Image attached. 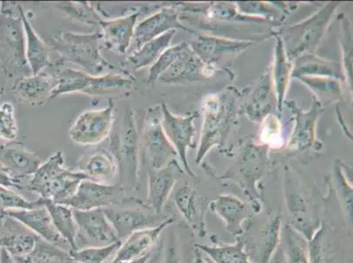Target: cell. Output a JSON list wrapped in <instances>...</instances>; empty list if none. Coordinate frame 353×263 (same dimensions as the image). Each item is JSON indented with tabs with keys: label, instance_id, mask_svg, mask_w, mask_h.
I'll use <instances>...</instances> for the list:
<instances>
[{
	"label": "cell",
	"instance_id": "obj_6",
	"mask_svg": "<svg viewBox=\"0 0 353 263\" xmlns=\"http://www.w3.org/2000/svg\"><path fill=\"white\" fill-rule=\"evenodd\" d=\"M114 98H109L107 107L82 112L69 129V136L80 146H95L110 136L114 121Z\"/></svg>",
	"mask_w": 353,
	"mask_h": 263
},
{
	"label": "cell",
	"instance_id": "obj_19",
	"mask_svg": "<svg viewBox=\"0 0 353 263\" xmlns=\"http://www.w3.org/2000/svg\"><path fill=\"white\" fill-rule=\"evenodd\" d=\"M174 200L176 209L183 219L199 237L204 238L207 234L205 218L208 205L202 201L197 191L188 185L176 191Z\"/></svg>",
	"mask_w": 353,
	"mask_h": 263
},
{
	"label": "cell",
	"instance_id": "obj_14",
	"mask_svg": "<svg viewBox=\"0 0 353 263\" xmlns=\"http://www.w3.org/2000/svg\"><path fill=\"white\" fill-rule=\"evenodd\" d=\"M142 12V9H137L121 17L102 20L99 25L101 28L105 49L120 54H126L133 43L134 28Z\"/></svg>",
	"mask_w": 353,
	"mask_h": 263
},
{
	"label": "cell",
	"instance_id": "obj_42",
	"mask_svg": "<svg viewBox=\"0 0 353 263\" xmlns=\"http://www.w3.org/2000/svg\"><path fill=\"white\" fill-rule=\"evenodd\" d=\"M1 78H0V93H1V91L3 89H4V82L1 81Z\"/></svg>",
	"mask_w": 353,
	"mask_h": 263
},
{
	"label": "cell",
	"instance_id": "obj_34",
	"mask_svg": "<svg viewBox=\"0 0 353 263\" xmlns=\"http://www.w3.org/2000/svg\"><path fill=\"white\" fill-rule=\"evenodd\" d=\"M43 198L35 201L26 200L12 189L0 186V213L12 210H30L43 207Z\"/></svg>",
	"mask_w": 353,
	"mask_h": 263
},
{
	"label": "cell",
	"instance_id": "obj_3",
	"mask_svg": "<svg viewBox=\"0 0 353 263\" xmlns=\"http://www.w3.org/2000/svg\"><path fill=\"white\" fill-rule=\"evenodd\" d=\"M54 76L57 85L51 93L50 99L74 92L88 96H105L127 92L133 87L134 81V76L127 70L92 76L81 70L65 68L64 66L57 69Z\"/></svg>",
	"mask_w": 353,
	"mask_h": 263
},
{
	"label": "cell",
	"instance_id": "obj_41",
	"mask_svg": "<svg viewBox=\"0 0 353 263\" xmlns=\"http://www.w3.org/2000/svg\"><path fill=\"white\" fill-rule=\"evenodd\" d=\"M0 263H15L14 258L5 249H0Z\"/></svg>",
	"mask_w": 353,
	"mask_h": 263
},
{
	"label": "cell",
	"instance_id": "obj_43",
	"mask_svg": "<svg viewBox=\"0 0 353 263\" xmlns=\"http://www.w3.org/2000/svg\"><path fill=\"white\" fill-rule=\"evenodd\" d=\"M4 215H5L4 213H0V221L2 220L3 218H4Z\"/></svg>",
	"mask_w": 353,
	"mask_h": 263
},
{
	"label": "cell",
	"instance_id": "obj_7",
	"mask_svg": "<svg viewBox=\"0 0 353 263\" xmlns=\"http://www.w3.org/2000/svg\"><path fill=\"white\" fill-rule=\"evenodd\" d=\"M73 215L78 227L77 249L108 246L121 242L104 209L73 210Z\"/></svg>",
	"mask_w": 353,
	"mask_h": 263
},
{
	"label": "cell",
	"instance_id": "obj_25",
	"mask_svg": "<svg viewBox=\"0 0 353 263\" xmlns=\"http://www.w3.org/2000/svg\"><path fill=\"white\" fill-rule=\"evenodd\" d=\"M194 246L213 263H253L247 255L245 243L241 237L234 244L217 246L194 244Z\"/></svg>",
	"mask_w": 353,
	"mask_h": 263
},
{
	"label": "cell",
	"instance_id": "obj_12",
	"mask_svg": "<svg viewBox=\"0 0 353 263\" xmlns=\"http://www.w3.org/2000/svg\"><path fill=\"white\" fill-rule=\"evenodd\" d=\"M184 171L176 160H172L161 169H150L148 173V195L146 207L157 214H163L178 178Z\"/></svg>",
	"mask_w": 353,
	"mask_h": 263
},
{
	"label": "cell",
	"instance_id": "obj_35",
	"mask_svg": "<svg viewBox=\"0 0 353 263\" xmlns=\"http://www.w3.org/2000/svg\"><path fill=\"white\" fill-rule=\"evenodd\" d=\"M18 134L14 105L10 102L0 105V139L12 142Z\"/></svg>",
	"mask_w": 353,
	"mask_h": 263
},
{
	"label": "cell",
	"instance_id": "obj_37",
	"mask_svg": "<svg viewBox=\"0 0 353 263\" xmlns=\"http://www.w3.org/2000/svg\"><path fill=\"white\" fill-rule=\"evenodd\" d=\"M277 63H276L275 80L276 86H277L279 103H281L283 99L285 88H287L288 74L290 68L288 63L285 62V54L282 47H279L277 52Z\"/></svg>",
	"mask_w": 353,
	"mask_h": 263
},
{
	"label": "cell",
	"instance_id": "obj_10",
	"mask_svg": "<svg viewBox=\"0 0 353 263\" xmlns=\"http://www.w3.org/2000/svg\"><path fill=\"white\" fill-rule=\"evenodd\" d=\"M41 165L37 153L30 151L20 142H8L0 145V169L6 172L23 190L21 181L31 178Z\"/></svg>",
	"mask_w": 353,
	"mask_h": 263
},
{
	"label": "cell",
	"instance_id": "obj_5",
	"mask_svg": "<svg viewBox=\"0 0 353 263\" xmlns=\"http://www.w3.org/2000/svg\"><path fill=\"white\" fill-rule=\"evenodd\" d=\"M161 108H150L140 134L141 150L153 169H159L176 159L174 147L162 127Z\"/></svg>",
	"mask_w": 353,
	"mask_h": 263
},
{
	"label": "cell",
	"instance_id": "obj_30",
	"mask_svg": "<svg viewBox=\"0 0 353 263\" xmlns=\"http://www.w3.org/2000/svg\"><path fill=\"white\" fill-rule=\"evenodd\" d=\"M281 238L288 263H310L309 242L290 224L282 227Z\"/></svg>",
	"mask_w": 353,
	"mask_h": 263
},
{
	"label": "cell",
	"instance_id": "obj_8",
	"mask_svg": "<svg viewBox=\"0 0 353 263\" xmlns=\"http://www.w3.org/2000/svg\"><path fill=\"white\" fill-rule=\"evenodd\" d=\"M0 11L2 12L0 16V41L4 43L5 49L9 51V63L21 70L26 75L30 76L32 74L26 59L25 34L21 15L14 16L12 8H8L6 3H2Z\"/></svg>",
	"mask_w": 353,
	"mask_h": 263
},
{
	"label": "cell",
	"instance_id": "obj_24",
	"mask_svg": "<svg viewBox=\"0 0 353 263\" xmlns=\"http://www.w3.org/2000/svg\"><path fill=\"white\" fill-rule=\"evenodd\" d=\"M176 30L167 32L152 41L144 43L139 49L134 50L126 59L133 66L134 70H140L154 63L159 60L161 54L168 49Z\"/></svg>",
	"mask_w": 353,
	"mask_h": 263
},
{
	"label": "cell",
	"instance_id": "obj_4",
	"mask_svg": "<svg viewBox=\"0 0 353 263\" xmlns=\"http://www.w3.org/2000/svg\"><path fill=\"white\" fill-rule=\"evenodd\" d=\"M126 191L119 185L99 184L83 180L72 197L61 202L66 207L77 211L108 209L125 204H138L141 200L127 197Z\"/></svg>",
	"mask_w": 353,
	"mask_h": 263
},
{
	"label": "cell",
	"instance_id": "obj_9",
	"mask_svg": "<svg viewBox=\"0 0 353 263\" xmlns=\"http://www.w3.org/2000/svg\"><path fill=\"white\" fill-rule=\"evenodd\" d=\"M162 114V127L170 143L174 147L179 159H181L184 171L192 178H195L188 162V149L194 147L192 138L194 134V120L196 114L182 117L174 115L170 112L165 104L160 105Z\"/></svg>",
	"mask_w": 353,
	"mask_h": 263
},
{
	"label": "cell",
	"instance_id": "obj_27",
	"mask_svg": "<svg viewBox=\"0 0 353 263\" xmlns=\"http://www.w3.org/2000/svg\"><path fill=\"white\" fill-rule=\"evenodd\" d=\"M14 260L15 263H77L69 251L40 238L28 255Z\"/></svg>",
	"mask_w": 353,
	"mask_h": 263
},
{
	"label": "cell",
	"instance_id": "obj_26",
	"mask_svg": "<svg viewBox=\"0 0 353 263\" xmlns=\"http://www.w3.org/2000/svg\"><path fill=\"white\" fill-rule=\"evenodd\" d=\"M64 165L65 162L63 153L57 151L53 154L46 162L41 163L37 171L31 176L30 180L24 185L23 190L37 193L40 197L46 186L65 169Z\"/></svg>",
	"mask_w": 353,
	"mask_h": 263
},
{
	"label": "cell",
	"instance_id": "obj_36",
	"mask_svg": "<svg viewBox=\"0 0 353 263\" xmlns=\"http://www.w3.org/2000/svg\"><path fill=\"white\" fill-rule=\"evenodd\" d=\"M327 227L325 224H321L320 229L314 234L312 239L309 242L310 263H327L325 255V243Z\"/></svg>",
	"mask_w": 353,
	"mask_h": 263
},
{
	"label": "cell",
	"instance_id": "obj_22",
	"mask_svg": "<svg viewBox=\"0 0 353 263\" xmlns=\"http://www.w3.org/2000/svg\"><path fill=\"white\" fill-rule=\"evenodd\" d=\"M57 85L54 75L41 72L38 75L20 76L12 85V91L21 101L34 105H43L50 99Z\"/></svg>",
	"mask_w": 353,
	"mask_h": 263
},
{
	"label": "cell",
	"instance_id": "obj_39",
	"mask_svg": "<svg viewBox=\"0 0 353 263\" xmlns=\"http://www.w3.org/2000/svg\"><path fill=\"white\" fill-rule=\"evenodd\" d=\"M0 186L8 189L22 190L21 186L16 182L14 179H12L6 172L3 171L1 169H0Z\"/></svg>",
	"mask_w": 353,
	"mask_h": 263
},
{
	"label": "cell",
	"instance_id": "obj_23",
	"mask_svg": "<svg viewBox=\"0 0 353 263\" xmlns=\"http://www.w3.org/2000/svg\"><path fill=\"white\" fill-rule=\"evenodd\" d=\"M43 204L49 211L51 220L57 232L69 244L70 250H77L78 227L74 219L73 210L66 205L56 203L52 200H43Z\"/></svg>",
	"mask_w": 353,
	"mask_h": 263
},
{
	"label": "cell",
	"instance_id": "obj_38",
	"mask_svg": "<svg viewBox=\"0 0 353 263\" xmlns=\"http://www.w3.org/2000/svg\"><path fill=\"white\" fill-rule=\"evenodd\" d=\"M165 263H182L181 253L179 251L174 234L170 239L169 245L165 249Z\"/></svg>",
	"mask_w": 353,
	"mask_h": 263
},
{
	"label": "cell",
	"instance_id": "obj_13",
	"mask_svg": "<svg viewBox=\"0 0 353 263\" xmlns=\"http://www.w3.org/2000/svg\"><path fill=\"white\" fill-rule=\"evenodd\" d=\"M3 213L23 224L26 229L30 230L38 238L70 251L69 244L57 232L51 220L49 211L44 205L34 209L12 210Z\"/></svg>",
	"mask_w": 353,
	"mask_h": 263
},
{
	"label": "cell",
	"instance_id": "obj_11",
	"mask_svg": "<svg viewBox=\"0 0 353 263\" xmlns=\"http://www.w3.org/2000/svg\"><path fill=\"white\" fill-rule=\"evenodd\" d=\"M104 211L121 242H123L134 233L154 229L170 218L165 214L153 213L147 207L142 209L124 210L108 208Z\"/></svg>",
	"mask_w": 353,
	"mask_h": 263
},
{
	"label": "cell",
	"instance_id": "obj_16",
	"mask_svg": "<svg viewBox=\"0 0 353 263\" xmlns=\"http://www.w3.org/2000/svg\"><path fill=\"white\" fill-rule=\"evenodd\" d=\"M176 30L191 31L179 22V11L176 8L165 6L137 24L133 39L134 50L167 32Z\"/></svg>",
	"mask_w": 353,
	"mask_h": 263
},
{
	"label": "cell",
	"instance_id": "obj_29",
	"mask_svg": "<svg viewBox=\"0 0 353 263\" xmlns=\"http://www.w3.org/2000/svg\"><path fill=\"white\" fill-rule=\"evenodd\" d=\"M195 52L203 60L217 59L223 54L237 52L247 48L245 43L232 41L221 38L201 37L198 43H194Z\"/></svg>",
	"mask_w": 353,
	"mask_h": 263
},
{
	"label": "cell",
	"instance_id": "obj_20",
	"mask_svg": "<svg viewBox=\"0 0 353 263\" xmlns=\"http://www.w3.org/2000/svg\"><path fill=\"white\" fill-rule=\"evenodd\" d=\"M72 169L83 173L89 180L99 184L112 185L118 175L113 155L104 149H96L83 156Z\"/></svg>",
	"mask_w": 353,
	"mask_h": 263
},
{
	"label": "cell",
	"instance_id": "obj_31",
	"mask_svg": "<svg viewBox=\"0 0 353 263\" xmlns=\"http://www.w3.org/2000/svg\"><path fill=\"white\" fill-rule=\"evenodd\" d=\"M56 8L67 17L88 25H99L103 20L101 12L92 3L62 2L57 3Z\"/></svg>",
	"mask_w": 353,
	"mask_h": 263
},
{
	"label": "cell",
	"instance_id": "obj_33",
	"mask_svg": "<svg viewBox=\"0 0 353 263\" xmlns=\"http://www.w3.org/2000/svg\"><path fill=\"white\" fill-rule=\"evenodd\" d=\"M189 45L185 43H181L175 45V46L169 47L165 52L161 54L159 60L150 67L149 76L147 78L148 85H152L159 80L160 76L171 67L183 52L188 49Z\"/></svg>",
	"mask_w": 353,
	"mask_h": 263
},
{
	"label": "cell",
	"instance_id": "obj_28",
	"mask_svg": "<svg viewBox=\"0 0 353 263\" xmlns=\"http://www.w3.org/2000/svg\"><path fill=\"white\" fill-rule=\"evenodd\" d=\"M198 70L197 57L194 56V52H192L189 46L159 80L165 83L190 81L197 78Z\"/></svg>",
	"mask_w": 353,
	"mask_h": 263
},
{
	"label": "cell",
	"instance_id": "obj_15",
	"mask_svg": "<svg viewBox=\"0 0 353 263\" xmlns=\"http://www.w3.org/2000/svg\"><path fill=\"white\" fill-rule=\"evenodd\" d=\"M23 25L26 41V59L32 75H38L46 68H57L60 67L56 61L52 59L49 43L44 41L31 25L30 17L21 5H17Z\"/></svg>",
	"mask_w": 353,
	"mask_h": 263
},
{
	"label": "cell",
	"instance_id": "obj_17",
	"mask_svg": "<svg viewBox=\"0 0 353 263\" xmlns=\"http://www.w3.org/2000/svg\"><path fill=\"white\" fill-rule=\"evenodd\" d=\"M173 222L174 219L169 218L165 222L154 229L131 234L121 243L110 263H127L147 255L157 245L163 230Z\"/></svg>",
	"mask_w": 353,
	"mask_h": 263
},
{
	"label": "cell",
	"instance_id": "obj_18",
	"mask_svg": "<svg viewBox=\"0 0 353 263\" xmlns=\"http://www.w3.org/2000/svg\"><path fill=\"white\" fill-rule=\"evenodd\" d=\"M208 207L223 221L231 235L239 239L245 234L243 223L252 216L250 210L252 211L245 202L235 196L223 194L210 202Z\"/></svg>",
	"mask_w": 353,
	"mask_h": 263
},
{
	"label": "cell",
	"instance_id": "obj_1",
	"mask_svg": "<svg viewBox=\"0 0 353 263\" xmlns=\"http://www.w3.org/2000/svg\"><path fill=\"white\" fill-rule=\"evenodd\" d=\"M110 152L118 168L119 182L125 190L140 188L141 143L136 116L131 109L114 120L110 133Z\"/></svg>",
	"mask_w": 353,
	"mask_h": 263
},
{
	"label": "cell",
	"instance_id": "obj_44",
	"mask_svg": "<svg viewBox=\"0 0 353 263\" xmlns=\"http://www.w3.org/2000/svg\"><path fill=\"white\" fill-rule=\"evenodd\" d=\"M4 218H5V215H4ZM4 218H3L2 220H1V221H0V224H1V223H2L3 220H4Z\"/></svg>",
	"mask_w": 353,
	"mask_h": 263
},
{
	"label": "cell",
	"instance_id": "obj_32",
	"mask_svg": "<svg viewBox=\"0 0 353 263\" xmlns=\"http://www.w3.org/2000/svg\"><path fill=\"white\" fill-rule=\"evenodd\" d=\"M123 242L103 246H88V248L70 250V253L77 263H105L111 256L115 255Z\"/></svg>",
	"mask_w": 353,
	"mask_h": 263
},
{
	"label": "cell",
	"instance_id": "obj_21",
	"mask_svg": "<svg viewBox=\"0 0 353 263\" xmlns=\"http://www.w3.org/2000/svg\"><path fill=\"white\" fill-rule=\"evenodd\" d=\"M282 222L279 214L272 215L258 235L253 245L245 246V251L253 263H269L280 245Z\"/></svg>",
	"mask_w": 353,
	"mask_h": 263
},
{
	"label": "cell",
	"instance_id": "obj_2",
	"mask_svg": "<svg viewBox=\"0 0 353 263\" xmlns=\"http://www.w3.org/2000/svg\"><path fill=\"white\" fill-rule=\"evenodd\" d=\"M101 40L102 34L99 30L89 34L61 31L54 35L49 44L53 52L59 56L62 66L66 63H73L81 68L83 72L92 76H101L108 70L125 72L104 59L99 47Z\"/></svg>",
	"mask_w": 353,
	"mask_h": 263
},
{
	"label": "cell",
	"instance_id": "obj_40",
	"mask_svg": "<svg viewBox=\"0 0 353 263\" xmlns=\"http://www.w3.org/2000/svg\"><path fill=\"white\" fill-rule=\"evenodd\" d=\"M192 263H213L210 258H208L200 249H194V261Z\"/></svg>",
	"mask_w": 353,
	"mask_h": 263
}]
</instances>
